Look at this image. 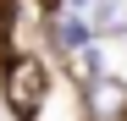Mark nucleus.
<instances>
[{"label":"nucleus","instance_id":"nucleus-1","mask_svg":"<svg viewBox=\"0 0 127 121\" xmlns=\"http://www.w3.org/2000/svg\"><path fill=\"white\" fill-rule=\"evenodd\" d=\"M44 88H50V72H44V60H33V55L11 60L6 99H11V110H17V116H33V110H39V99H44Z\"/></svg>","mask_w":127,"mask_h":121},{"label":"nucleus","instance_id":"nucleus-3","mask_svg":"<svg viewBox=\"0 0 127 121\" xmlns=\"http://www.w3.org/2000/svg\"><path fill=\"white\" fill-rule=\"evenodd\" d=\"M122 121H127V110H122Z\"/></svg>","mask_w":127,"mask_h":121},{"label":"nucleus","instance_id":"nucleus-2","mask_svg":"<svg viewBox=\"0 0 127 121\" xmlns=\"http://www.w3.org/2000/svg\"><path fill=\"white\" fill-rule=\"evenodd\" d=\"M94 28H99V33H127V0H99Z\"/></svg>","mask_w":127,"mask_h":121}]
</instances>
